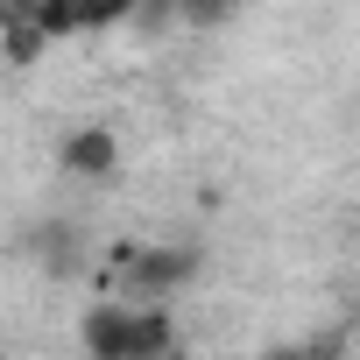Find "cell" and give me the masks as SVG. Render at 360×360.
Masks as SVG:
<instances>
[{
  "label": "cell",
  "instance_id": "4",
  "mask_svg": "<svg viewBox=\"0 0 360 360\" xmlns=\"http://www.w3.org/2000/svg\"><path fill=\"white\" fill-rule=\"evenodd\" d=\"M57 162H64V176H113L120 141H113V127H71L64 148H57Z\"/></svg>",
  "mask_w": 360,
  "mask_h": 360
},
{
  "label": "cell",
  "instance_id": "1",
  "mask_svg": "<svg viewBox=\"0 0 360 360\" xmlns=\"http://www.w3.org/2000/svg\"><path fill=\"white\" fill-rule=\"evenodd\" d=\"M78 339L99 353V360H148V353H169L176 346V325H169V304H148V297H113V304H92Z\"/></svg>",
  "mask_w": 360,
  "mask_h": 360
},
{
  "label": "cell",
  "instance_id": "2",
  "mask_svg": "<svg viewBox=\"0 0 360 360\" xmlns=\"http://www.w3.org/2000/svg\"><path fill=\"white\" fill-rule=\"evenodd\" d=\"M205 269V255L198 248H113V262H106V290L113 297H148V304H169L176 290H184L191 276Z\"/></svg>",
  "mask_w": 360,
  "mask_h": 360
},
{
  "label": "cell",
  "instance_id": "6",
  "mask_svg": "<svg viewBox=\"0 0 360 360\" xmlns=\"http://www.w3.org/2000/svg\"><path fill=\"white\" fill-rule=\"evenodd\" d=\"M8 22H15V0H0V36H8Z\"/></svg>",
  "mask_w": 360,
  "mask_h": 360
},
{
  "label": "cell",
  "instance_id": "5",
  "mask_svg": "<svg viewBox=\"0 0 360 360\" xmlns=\"http://www.w3.org/2000/svg\"><path fill=\"white\" fill-rule=\"evenodd\" d=\"M233 15V0H169V22H191V29H219Z\"/></svg>",
  "mask_w": 360,
  "mask_h": 360
},
{
  "label": "cell",
  "instance_id": "3",
  "mask_svg": "<svg viewBox=\"0 0 360 360\" xmlns=\"http://www.w3.org/2000/svg\"><path fill=\"white\" fill-rule=\"evenodd\" d=\"M29 255H36L50 276H85V269H92V240H85V226H71V219H36Z\"/></svg>",
  "mask_w": 360,
  "mask_h": 360
}]
</instances>
